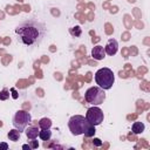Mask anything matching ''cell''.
Instances as JSON below:
<instances>
[{
  "label": "cell",
  "mask_w": 150,
  "mask_h": 150,
  "mask_svg": "<svg viewBox=\"0 0 150 150\" xmlns=\"http://www.w3.org/2000/svg\"><path fill=\"white\" fill-rule=\"evenodd\" d=\"M15 33L18 35V40L26 45L32 46L39 42L42 36V28H39V23L35 21H26L16 27Z\"/></svg>",
  "instance_id": "6da1fadb"
},
{
  "label": "cell",
  "mask_w": 150,
  "mask_h": 150,
  "mask_svg": "<svg viewBox=\"0 0 150 150\" xmlns=\"http://www.w3.org/2000/svg\"><path fill=\"white\" fill-rule=\"evenodd\" d=\"M95 82L103 90L110 89L115 82L114 73L110 68H101L95 73Z\"/></svg>",
  "instance_id": "7a4b0ae2"
},
{
  "label": "cell",
  "mask_w": 150,
  "mask_h": 150,
  "mask_svg": "<svg viewBox=\"0 0 150 150\" xmlns=\"http://www.w3.org/2000/svg\"><path fill=\"white\" fill-rule=\"evenodd\" d=\"M91 124L87 121V118L82 115H74L69 118L68 127L70 132L74 136H79L81 134H84V131L90 127Z\"/></svg>",
  "instance_id": "3957f363"
},
{
  "label": "cell",
  "mask_w": 150,
  "mask_h": 150,
  "mask_svg": "<svg viewBox=\"0 0 150 150\" xmlns=\"http://www.w3.org/2000/svg\"><path fill=\"white\" fill-rule=\"evenodd\" d=\"M84 100L93 105H100L105 100V93L100 87H90L84 94Z\"/></svg>",
  "instance_id": "277c9868"
},
{
  "label": "cell",
  "mask_w": 150,
  "mask_h": 150,
  "mask_svg": "<svg viewBox=\"0 0 150 150\" xmlns=\"http://www.w3.org/2000/svg\"><path fill=\"white\" fill-rule=\"evenodd\" d=\"M30 122H32V116L29 112L25 110H18L13 116V125L20 132L25 131V129L28 127Z\"/></svg>",
  "instance_id": "5b68a950"
},
{
  "label": "cell",
  "mask_w": 150,
  "mask_h": 150,
  "mask_svg": "<svg viewBox=\"0 0 150 150\" xmlns=\"http://www.w3.org/2000/svg\"><path fill=\"white\" fill-rule=\"evenodd\" d=\"M103 111L98 108V107H91L87 110V114H86V118L87 121L91 124V125H98L103 122Z\"/></svg>",
  "instance_id": "8992f818"
},
{
  "label": "cell",
  "mask_w": 150,
  "mask_h": 150,
  "mask_svg": "<svg viewBox=\"0 0 150 150\" xmlns=\"http://www.w3.org/2000/svg\"><path fill=\"white\" fill-rule=\"evenodd\" d=\"M104 50H105V54H108L110 56L115 55L117 53V50H118V43H117V41L115 39L108 40V42H107V45L104 47Z\"/></svg>",
  "instance_id": "52a82bcc"
},
{
  "label": "cell",
  "mask_w": 150,
  "mask_h": 150,
  "mask_svg": "<svg viewBox=\"0 0 150 150\" xmlns=\"http://www.w3.org/2000/svg\"><path fill=\"white\" fill-rule=\"evenodd\" d=\"M91 56L95 60H97V61L103 60L105 57V50H104V48L102 46H95L91 49Z\"/></svg>",
  "instance_id": "ba28073f"
},
{
  "label": "cell",
  "mask_w": 150,
  "mask_h": 150,
  "mask_svg": "<svg viewBox=\"0 0 150 150\" xmlns=\"http://www.w3.org/2000/svg\"><path fill=\"white\" fill-rule=\"evenodd\" d=\"M39 129L36 127H28L27 129H25V132H26V136L29 138V139H34L39 136Z\"/></svg>",
  "instance_id": "9c48e42d"
},
{
  "label": "cell",
  "mask_w": 150,
  "mask_h": 150,
  "mask_svg": "<svg viewBox=\"0 0 150 150\" xmlns=\"http://www.w3.org/2000/svg\"><path fill=\"white\" fill-rule=\"evenodd\" d=\"M131 129H132V132H134V134H142V132L144 131L145 127H144V124H143L142 122H135V123L132 124Z\"/></svg>",
  "instance_id": "30bf717a"
},
{
  "label": "cell",
  "mask_w": 150,
  "mask_h": 150,
  "mask_svg": "<svg viewBox=\"0 0 150 150\" xmlns=\"http://www.w3.org/2000/svg\"><path fill=\"white\" fill-rule=\"evenodd\" d=\"M39 137L42 141H49L50 137H52V131L49 129H41L39 131Z\"/></svg>",
  "instance_id": "8fae6325"
},
{
  "label": "cell",
  "mask_w": 150,
  "mask_h": 150,
  "mask_svg": "<svg viewBox=\"0 0 150 150\" xmlns=\"http://www.w3.org/2000/svg\"><path fill=\"white\" fill-rule=\"evenodd\" d=\"M20 131L18 130V129H12V130H9V132H8V138H9V141H13V142H16V141H19V138H20Z\"/></svg>",
  "instance_id": "7c38bea8"
},
{
  "label": "cell",
  "mask_w": 150,
  "mask_h": 150,
  "mask_svg": "<svg viewBox=\"0 0 150 150\" xmlns=\"http://www.w3.org/2000/svg\"><path fill=\"white\" fill-rule=\"evenodd\" d=\"M39 127H40L41 129H50V127H52V121H50L49 118H47V117H43V118H41V120L39 121Z\"/></svg>",
  "instance_id": "4fadbf2b"
},
{
  "label": "cell",
  "mask_w": 150,
  "mask_h": 150,
  "mask_svg": "<svg viewBox=\"0 0 150 150\" xmlns=\"http://www.w3.org/2000/svg\"><path fill=\"white\" fill-rule=\"evenodd\" d=\"M81 33H82V30H81V28H80V26H75V27H73V28H70V34L73 35V36H80L81 35Z\"/></svg>",
  "instance_id": "5bb4252c"
},
{
  "label": "cell",
  "mask_w": 150,
  "mask_h": 150,
  "mask_svg": "<svg viewBox=\"0 0 150 150\" xmlns=\"http://www.w3.org/2000/svg\"><path fill=\"white\" fill-rule=\"evenodd\" d=\"M95 132H96L95 125H90V127L84 131V136H86V137H91V136H94Z\"/></svg>",
  "instance_id": "9a60e30c"
},
{
  "label": "cell",
  "mask_w": 150,
  "mask_h": 150,
  "mask_svg": "<svg viewBox=\"0 0 150 150\" xmlns=\"http://www.w3.org/2000/svg\"><path fill=\"white\" fill-rule=\"evenodd\" d=\"M9 97V91L7 90V89H2L1 91H0V100L1 101H5V100H7Z\"/></svg>",
  "instance_id": "2e32d148"
},
{
  "label": "cell",
  "mask_w": 150,
  "mask_h": 150,
  "mask_svg": "<svg viewBox=\"0 0 150 150\" xmlns=\"http://www.w3.org/2000/svg\"><path fill=\"white\" fill-rule=\"evenodd\" d=\"M93 144L96 145V146H101V145H102V142H101L100 138H94V139H93Z\"/></svg>",
  "instance_id": "e0dca14e"
},
{
  "label": "cell",
  "mask_w": 150,
  "mask_h": 150,
  "mask_svg": "<svg viewBox=\"0 0 150 150\" xmlns=\"http://www.w3.org/2000/svg\"><path fill=\"white\" fill-rule=\"evenodd\" d=\"M39 146V143H38V141H35V138L33 139V141H30V148L32 149H35V148H38Z\"/></svg>",
  "instance_id": "ac0fdd59"
},
{
  "label": "cell",
  "mask_w": 150,
  "mask_h": 150,
  "mask_svg": "<svg viewBox=\"0 0 150 150\" xmlns=\"http://www.w3.org/2000/svg\"><path fill=\"white\" fill-rule=\"evenodd\" d=\"M7 149H8L7 143H0V150H7Z\"/></svg>",
  "instance_id": "d6986e66"
},
{
  "label": "cell",
  "mask_w": 150,
  "mask_h": 150,
  "mask_svg": "<svg viewBox=\"0 0 150 150\" xmlns=\"http://www.w3.org/2000/svg\"><path fill=\"white\" fill-rule=\"evenodd\" d=\"M22 149H32V148H30V145H27V144H25V145H22Z\"/></svg>",
  "instance_id": "ffe728a7"
}]
</instances>
